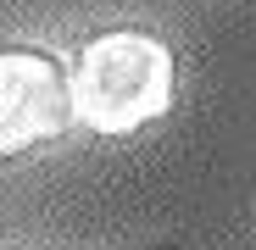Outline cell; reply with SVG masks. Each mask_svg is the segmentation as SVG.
Returning a JSON list of instances; mask_svg holds the SVG:
<instances>
[{
    "mask_svg": "<svg viewBox=\"0 0 256 250\" xmlns=\"http://www.w3.org/2000/svg\"><path fill=\"white\" fill-rule=\"evenodd\" d=\"M67 122H72L67 67L34 45L0 50V156H22L45 145Z\"/></svg>",
    "mask_w": 256,
    "mask_h": 250,
    "instance_id": "7a4b0ae2",
    "label": "cell"
},
{
    "mask_svg": "<svg viewBox=\"0 0 256 250\" xmlns=\"http://www.w3.org/2000/svg\"><path fill=\"white\" fill-rule=\"evenodd\" d=\"M67 95H72V122H84L90 134L122 139L173 106V50L145 28L95 33L72 61Z\"/></svg>",
    "mask_w": 256,
    "mask_h": 250,
    "instance_id": "6da1fadb",
    "label": "cell"
},
{
    "mask_svg": "<svg viewBox=\"0 0 256 250\" xmlns=\"http://www.w3.org/2000/svg\"><path fill=\"white\" fill-rule=\"evenodd\" d=\"M162 250H173V245H162Z\"/></svg>",
    "mask_w": 256,
    "mask_h": 250,
    "instance_id": "3957f363",
    "label": "cell"
}]
</instances>
